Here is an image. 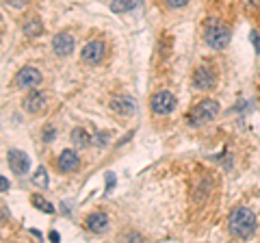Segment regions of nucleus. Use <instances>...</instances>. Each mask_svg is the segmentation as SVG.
Listing matches in <instances>:
<instances>
[{"label": "nucleus", "mask_w": 260, "mask_h": 243, "mask_svg": "<svg viewBox=\"0 0 260 243\" xmlns=\"http://www.w3.org/2000/svg\"><path fill=\"white\" fill-rule=\"evenodd\" d=\"M217 113H219V102L213 98H204L189 111L186 119H189L191 126H200V124H206V122H213L217 117Z\"/></svg>", "instance_id": "7ed1b4c3"}, {"label": "nucleus", "mask_w": 260, "mask_h": 243, "mask_svg": "<svg viewBox=\"0 0 260 243\" xmlns=\"http://www.w3.org/2000/svg\"><path fill=\"white\" fill-rule=\"evenodd\" d=\"M176 96L172 92H167V89H160V92H154L152 98H150V109L154 115H172L174 109H176Z\"/></svg>", "instance_id": "20e7f679"}, {"label": "nucleus", "mask_w": 260, "mask_h": 243, "mask_svg": "<svg viewBox=\"0 0 260 243\" xmlns=\"http://www.w3.org/2000/svg\"><path fill=\"white\" fill-rule=\"evenodd\" d=\"M54 137H56V128H54L52 124H46L44 131H42V139H44L46 143H50V141H54Z\"/></svg>", "instance_id": "aec40b11"}, {"label": "nucleus", "mask_w": 260, "mask_h": 243, "mask_svg": "<svg viewBox=\"0 0 260 243\" xmlns=\"http://www.w3.org/2000/svg\"><path fill=\"white\" fill-rule=\"evenodd\" d=\"M42 80H44L42 72L32 66H26L13 76V87L15 89H37L42 85Z\"/></svg>", "instance_id": "423d86ee"}, {"label": "nucleus", "mask_w": 260, "mask_h": 243, "mask_svg": "<svg viewBox=\"0 0 260 243\" xmlns=\"http://www.w3.org/2000/svg\"><path fill=\"white\" fill-rule=\"evenodd\" d=\"M30 204L35 206V208H39V210H44V213H54V206L48 200H44L42 196H32L30 198Z\"/></svg>", "instance_id": "f3484780"}, {"label": "nucleus", "mask_w": 260, "mask_h": 243, "mask_svg": "<svg viewBox=\"0 0 260 243\" xmlns=\"http://www.w3.org/2000/svg\"><path fill=\"white\" fill-rule=\"evenodd\" d=\"M191 83L195 89H200V92H210V89L217 85V72L210 68L208 63H200V66L193 70Z\"/></svg>", "instance_id": "39448f33"}, {"label": "nucleus", "mask_w": 260, "mask_h": 243, "mask_svg": "<svg viewBox=\"0 0 260 243\" xmlns=\"http://www.w3.org/2000/svg\"><path fill=\"white\" fill-rule=\"evenodd\" d=\"M39 33H44V26H42V22L39 20H28L26 24H24V35H28V37H37Z\"/></svg>", "instance_id": "dca6fc26"}, {"label": "nucleus", "mask_w": 260, "mask_h": 243, "mask_svg": "<svg viewBox=\"0 0 260 243\" xmlns=\"http://www.w3.org/2000/svg\"><path fill=\"white\" fill-rule=\"evenodd\" d=\"M32 183H35L39 189H46L48 187V172H46V167H39L37 172L32 174Z\"/></svg>", "instance_id": "a211bd4d"}, {"label": "nucleus", "mask_w": 260, "mask_h": 243, "mask_svg": "<svg viewBox=\"0 0 260 243\" xmlns=\"http://www.w3.org/2000/svg\"><path fill=\"white\" fill-rule=\"evenodd\" d=\"M111 111H115L117 115H133L137 111V104H135V98H130L126 94H119V96H113L111 102H109Z\"/></svg>", "instance_id": "1a4fd4ad"}, {"label": "nucleus", "mask_w": 260, "mask_h": 243, "mask_svg": "<svg viewBox=\"0 0 260 243\" xmlns=\"http://www.w3.org/2000/svg\"><path fill=\"white\" fill-rule=\"evenodd\" d=\"M251 42H254V48H256V52L260 54V35L256 33V31H251Z\"/></svg>", "instance_id": "b1692460"}, {"label": "nucleus", "mask_w": 260, "mask_h": 243, "mask_svg": "<svg viewBox=\"0 0 260 243\" xmlns=\"http://www.w3.org/2000/svg\"><path fill=\"white\" fill-rule=\"evenodd\" d=\"M91 141L93 139H89V135H87L85 128H74V131H72V143H74V148L85 150Z\"/></svg>", "instance_id": "4468645a"}, {"label": "nucleus", "mask_w": 260, "mask_h": 243, "mask_svg": "<svg viewBox=\"0 0 260 243\" xmlns=\"http://www.w3.org/2000/svg\"><path fill=\"white\" fill-rule=\"evenodd\" d=\"M158 3L165 7V9H169V11H176V9H182V7H186L191 0H158Z\"/></svg>", "instance_id": "6ab92c4d"}, {"label": "nucleus", "mask_w": 260, "mask_h": 243, "mask_svg": "<svg viewBox=\"0 0 260 243\" xmlns=\"http://www.w3.org/2000/svg\"><path fill=\"white\" fill-rule=\"evenodd\" d=\"M245 3L251 7V9H260V0H245Z\"/></svg>", "instance_id": "a878e982"}, {"label": "nucleus", "mask_w": 260, "mask_h": 243, "mask_svg": "<svg viewBox=\"0 0 260 243\" xmlns=\"http://www.w3.org/2000/svg\"><path fill=\"white\" fill-rule=\"evenodd\" d=\"M52 50H54V54H59V56L72 54V50H74V37H72L70 33L54 35L52 37Z\"/></svg>", "instance_id": "ddd939ff"}, {"label": "nucleus", "mask_w": 260, "mask_h": 243, "mask_svg": "<svg viewBox=\"0 0 260 243\" xmlns=\"http://www.w3.org/2000/svg\"><path fill=\"white\" fill-rule=\"evenodd\" d=\"M228 230L234 239H251L256 234V213L247 206H237L228 215Z\"/></svg>", "instance_id": "f257e3e1"}, {"label": "nucleus", "mask_w": 260, "mask_h": 243, "mask_svg": "<svg viewBox=\"0 0 260 243\" xmlns=\"http://www.w3.org/2000/svg\"><path fill=\"white\" fill-rule=\"evenodd\" d=\"M85 228L89 232H95V234H102L104 230L109 228V215L104 210H93L85 217Z\"/></svg>", "instance_id": "9d476101"}, {"label": "nucleus", "mask_w": 260, "mask_h": 243, "mask_svg": "<svg viewBox=\"0 0 260 243\" xmlns=\"http://www.w3.org/2000/svg\"><path fill=\"white\" fill-rule=\"evenodd\" d=\"M7 163H9L13 174L24 176L28 172V167H30V159H28L26 152H22L18 148H11L9 152H7Z\"/></svg>", "instance_id": "6e6552de"}, {"label": "nucleus", "mask_w": 260, "mask_h": 243, "mask_svg": "<svg viewBox=\"0 0 260 243\" xmlns=\"http://www.w3.org/2000/svg\"><path fill=\"white\" fill-rule=\"evenodd\" d=\"M113 187H115V176L107 174V189H104V196H109V193L113 191Z\"/></svg>", "instance_id": "4be33fe9"}, {"label": "nucleus", "mask_w": 260, "mask_h": 243, "mask_svg": "<svg viewBox=\"0 0 260 243\" xmlns=\"http://www.w3.org/2000/svg\"><path fill=\"white\" fill-rule=\"evenodd\" d=\"M0 185H3V191H9V187H11V185H9V180H7L5 176L0 178Z\"/></svg>", "instance_id": "393cba45"}, {"label": "nucleus", "mask_w": 260, "mask_h": 243, "mask_svg": "<svg viewBox=\"0 0 260 243\" xmlns=\"http://www.w3.org/2000/svg\"><path fill=\"white\" fill-rule=\"evenodd\" d=\"M50 239H52V241H59V232L52 230V232H50Z\"/></svg>", "instance_id": "bb28decb"}, {"label": "nucleus", "mask_w": 260, "mask_h": 243, "mask_svg": "<svg viewBox=\"0 0 260 243\" xmlns=\"http://www.w3.org/2000/svg\"><path fill=\"white\" fill-rule=\"evenodd\" d=\"M56 167H59L61 174H72L76 172V169L80 167V157L76 155L74 150H63L59 159H56Z\"/></svg>", "instance_id": "9b49d317"}, {"label": "nucleus", "mask_w": 260, "mask_h": 243, "mask_svg": "<svg viewBox=\"0 0 260 243\" xmlns=\"http://www.w3.org/2000/svg\"><path fill=\"white\" fill-rule=\"evenodd\" d=\"M107 141H109V135H107V133H98V135L93 137V143L98 145V148H104V145H107Z\"/></svg>", "instance_id": "412c9836"}, {"label": "nucleus", "mask_w": 260, "mask_h": 243, "mask_svg": "<svg viewBox=\"0 0 260 243\" xmlns=\"http://www.w3.org/2000/svg\"><path fill=\"white\" fill-rule=\"evenodd\" d=\"M139 5V0H113L111 3V11L113 13H128V11H133L135 7Z\"/></svg>", "instance_id": "2eb2a0df"}, {"label": "nucleus", "mask_w": 260, "mask_h": 243, "mask_svg": "<svg viewBox=\"0 0 260 243\" xmlns=\"http://www.w3.org/2000/svg\"><path fill=\"white\" fill-rule=\"evenodd\" d=\"M9 7H15V9H22V7L28 5V0H5Z\"/></svg>", "instance_id": "5701e85b"}, {"label": "nucleus", "mask_w": 260, "mask_h": 243, "mask_svg": "<svg viewBox=\"0 0 260 243\" xmlns=\"http://www.w3.org/2000/svg\"><path fill=\"white\" fill-rule=\"evenodd\" d=\"M204 39L213 50H223L230 44V26L217 18H210L204 28Z\"/></svg>", "instance_id": "f03ea898"}, {"label": "nucleus", "mask_w": 260, "mask_h": 243, "mask_svg": "<svg viewBox=\"0 0 260 243\" xmlns=\"http://www.w3.org/2000/svg\"><path fill=\"white\" fill-rule=\"evenodd\" d=\"M104 54H107V46H104V42L93 39V42H89L83 50H80V59H83V63H87V66H100Z\"/></svg>", "instance_id": "0eeeda50"}, {"label": "nucleus", "mask_w": 260, "mask_h": 243, "mask_svg": "<svg viewBox=\"0 0 260 243\" xmlns=\"http://www.w3.org/2000/svg\"><path fill=\"white\" fill-rule=\"evenodd\" d=\"M46 107V94L44 92H37V89H32V92L24 98L22 102V109L30 113V115H37V113H42Z\"/></svg>", "instance_id": "f8f14e48"}]
</instances>
